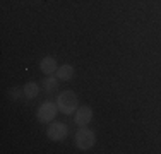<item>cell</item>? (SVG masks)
<instances>
[{
	"label": "cell",
	"mask_w": 161,
	"mask_h": 154,
	"mask_svg": "<svg viewBox=\"0 0 161 154\" xmlns=\"http://www.w3.org/2000/svg\"><path fill=\"white\" fill-rule=\"evenodd\" d=\"M57 105H58V110L62 111L64 115H74L79 108V101H77V96H75L74 91H64L58 94L57 98Z\"/></svg>",
	"instance_id": "obj_1"
},
{
	"label": "cell",
	"mask_w": 161,
	"mask_h": 154,
	"mask_svg": "<svg viewBox=\"0 0 161 154\" xmlns=\"http://www.w3.org/2000/svg\"><path fill=\"white\" fill-rule=\"evenodd\" d=\"M96 144V134L87 127H80L75 134V146L80 151H87Z\"/></svg>",
	"instance_id": "obj_2"
},
{
	"label": "cell",
	"mask_w": 161,
	"mask_h": 154,
	"mask_svg": "<svg viewBox=\"0 0 161 154\" xmlns=\"http://www.w3.org/2000/svg\"><path fill=\"white\" fill-rule=\"evenodd\" d=\"M58 105L57 103H53V101H45V103H41V106L38 108V113H36V117H38V120L40 122H43V123H47V122H52L53 118L57 117V113H58Z\"/></svg>",
	"instance_id": "obj_3"
},
{
	"label": "cell",
	"mask_w": 161,
	"mask_h": 154,
	"mask_svg": "<svg viewBox=\"0 0 161 154\" xmlns=\"http://www.w3.org/2000/svg\"><path fill=\"white\" fill-rule=\"evenodd\" d=\"M67 127H65V123L62 122H53L52 125L48 127V130H47V135L52 139V140H55V142H60V140H64L65 137H67Z\"/></svg>",
	"instance_id": "obj_4"
},
{
	"label": "cell",
	"mask_w": 161,
	"mask_h": 154,
	"mask_svg": "<svg viewBox=\"0 0 161 154\" xmlns=\"http://www.w3.org/2000/svg\"><path fill=\"white\" fill-rule=\"evenodd\" d=\"M91 118H93V110H91V106L84 105V106L77 108V111H75V123H77V127H86L87 123L91 122Z\"/></svg>",
	"instance_id": "obj_5"
},
{
	"label": "cell",
	"mask_w": 161,
	"mask_h": 154,
	"mask_svg": "<svg viewBox=\"0 0 161 154\" xmlns=\"http://www.w3.org/2000/svg\"><path fill=\"white\" fill-rule=\"evenodd\" d=\"M57 69H58V65H57V60L53 58V57H43V58L40 60V70L43 72L45 75L55 74Z\"/></svg>",
	"instance_id": "obj_6"
},
{
	"label": "cell",
	"mask_w": 161,
	"mask_h": 154,
	"mask_svg": "<svg viewBox=\"0 0 161 154\" xmlns=\"http://www.w3.org/2000/svg\"><path fill=\"white\" fill-rule=\"evenodd\" d=\"M74 72L75 70H74V67H72L70 63H64L62 67L57 69L55 74H57V77H58L60 80H70L72 77H74Z\"/></svg>",
	"instance_id": "obj_7"
},
{
	"label": "cell",
	"mask_w": 161,
	"mask_h": 154,
	"mask_svg": "<svg viewBox=\"0 0 161 154\" xmlns=\"http://www.w3.org/2000/svg\"><path fill=\"white\" fill-rule=\"evenodd\" d=\"M58 77H57V75H47V77H45V79L43 80H41V82H43V89L45 91H47L48 92V94H50V92H55L57 89H58Z\"/></svg>",
	"instance_id": "obj_8"
},
{
	"label": "cell",
	"mask_w": 161,
	"mask_h": 154,
	"mask_svg": "<svg viewBox=\"0 0 161 154\" xmlns=\"http://www.w3.org/2000/svg\"><path fill=\"white\" fill-rule=\"evenodd\" d=\"M40 94V86H38L36 82H28V84H24V96L28 99H34L36 96Z\"/></svg>",
	"instance_id": "obj_9"
},
{
	"label": "cell",
	"mask_w": 161,
	"mask_h": 154,
	"mask_svg": "<svg viewBox=\"0 0 161 154\" xmlns=\"http://www.w3.org/2000/svg\"><path fill=\"white\" fill-rule=\"evenodd\" d=\"M9 96L12 99H21L24 96V87H12V89H9Z\"/></svg>",
	"instance_id": "obj_10"
}]
</instances>
